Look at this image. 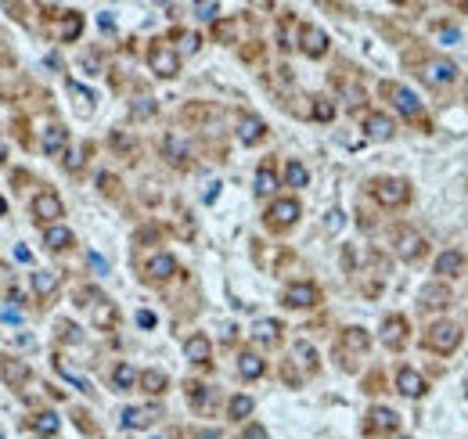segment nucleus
Instances as JSON below:
<instances>
[{"label":"nucleus","instance_id":"1","mask_svg":"<svg viewBox=\"0 0 468 439\" xmlns=\"http://www.w3.org/2000/svg\"><path fill=\"white\" fill-rule=\"evenodd\" d=\"M425 346L436 353H454L461 346V328L454 321H436L429 331H425Z\"/></svg>","mask_w":468,"mask_h":439},{"label":"nucleus","instance_id":"2","mask_svg":"<svg viewBox=\"0 0 468 439\" xmlns=\"http://www.w3.org/2000/svg\"><path fill=\"white\" fill-rule=\"evenodd\" d=\"M371 195L378 198L382 205L396 209V205H404L407 198H410V188H407V180H396V177H382V180H375V184H371Z\"/></svg>","mask_w":468,"mask_h":439},{"label":"nucleus","instance_id":"3","mask_svg":"<svg viewBox=\"0 0 468 439\" xmlns=\"http://www.w3.org/2000/svg\"><path fill=\"white\" fill-rule=\"evenodd\" d=\"M148 65L159 79H173L180 73V54L173 47H166V44H155L151 54H148Z\"/></svg>","mask_w":468,"mask_h":439},{"label":"nucleus","instance_id":"4","mask_svg":"<svg viewBox=\"0 0 468 439\" xmlns=\"http://www.w3.org/2000/svg\"><path fill=\"white\" fill-rule=\"evenodd\" d=\"M429 87H447V83L458 79V65H454L450 58H429L421 65V73H418Z\"/></svg>","mask_w":468,"mask_h":439},{"label":"nucleus","instance_id":"5","mask_svg":"<svg viewBox=\"0 0 468 439\" xmlns=\"http://www.w3.org/2000/svg\"><path fill=\"white\" fill-rule=\"evenodd\" d=\"M386 94L393 97V105H396V112H400V116L415 119L418 112H421V101H418V94L410 90V87H400V83H386Z\"/></svg>","mask_w":468,"mask_h":439},{"label":"nucleus","instance_id":"6","mask_svg":"<svg viewBox=\"0 0 468 439\" xmlns=\"http://www.w3.org/2000/svg\"><path fill=\"white\" fill-rule=\"evenodd\" d=\"M393 245H396V256H400V260H418L421 249H425V238L415 227H400L393 234Z\"/></svg>","mask_w":468,"mask_h":439},{"label":"nucleus","instance_id":"7","mask_svg":"<svg viewBox=\"0 0 468 439\" xmlns=\"http://www.w3.org/2000/svg\"><path fill=\"white\" fill-rule=\"evenodd\" d=\"M33 216H36V220H44V223H54L58 216H65L62 198L54 195V191H40V195L33 198Z\"/></svg>","mask_w":468,"mask_h":439},{"label":"nucleus","instance_id":"8","mask_svg":"<svg viewBox=\"0 0 468 439\" xmlns=\"http://www.w3.org/2000/svg\"><path fill=\"white\" fill-rule=\"evenodd\" d=\"M299 47H303L306 58H324V54H328V33H324L321 25H303Z\"/></svg>","mask_w":468,"mask_h":439},{"label":"nucleus","instance_id":"9","mask_svg":"<svg viewBox=\"0 0 468 439\" xmlns=\"http://www.w3.org/2000/svg\"><path fill=\"white\" fill-rule=\"evenodd\" d=\"M299 202H295V198H281V202H274L271 205V212H267V223H271V227H292L295 220H299Z\"/></svg>","mask_w":468,"mask_h":439},{"label":"nucleus","instance_id":"10","mask_svg":"<svg viewBox=\"0 0 468 439\" xmlns=\"http://www.w3.org/2000/svg\"><path fill=\"white\" fill-rule=\"evenodd\" d=\"M317 288L314 285H306V281H299V285H288L285 288V306L292 310H306V306H317Z\"/></svg>","mask_w":468,"mask_h":439},{"label":"nucleus","instance_id":"11","mask_svg":"<svg viewBox=\"0 0 468 439\" xmlns=\"http://www.w3.org/2000/svg\"><path fill=\"white\" fill-rule=\"evenodd\" d=\"M159 414H162L159 407H126L119 421H123V429H148V425H155Z\"/></svg>","mask_w":468,"mask_h":439},{"label":"nucleus","instance_id":"12","mask_svg":"<svg viewBox=\"0 0 468 439\" xmlns=\"http://www.w3.org/2000/svg\"><path fill=\"white\" fill-rule=\"evenodd\" d=\"M184 357H188L191 364H209V357H212V342H209L202 331H195L188 342H184Z\"/></svg>","mask_w":468,"mask_h":439},{"label":"nucleus","instance_id":"13","mask_svg":"<svg viewBox=\"0 0 468 439\" xmlns=\"http://www.w3.org/2000/svg\"><path fill=\"white\" fill-rule=\"evenodd\" d=\"M393 130H396L393 119L382 116V112H371V116L364 119V134H367V140H389Z\"/></svg>","mask_w":468,"mask_h":439},{"label":"nucleus","instance_id":"14","mask_svg":"<svg viewBox=\"0 0 468 439\" xmlns=\"http://www.w3.org/2000/svg\"><path fill=\"white\" fill-rule=\"evenodd\" d=\"M396 389H400L404 396H410V400H415V396H421V392H425V378L415 371V367H400V371H396Z\"/></svg>","mask_w":468,"mask_h":439},{"label":"nucleus","instance_id":"15","mask_svg":"<svg viewBox=\"0 0 468 439\" xmlns=\"http://www.w3.org/2000/svg\"><path fill=\"white\" fill-rule=\"evenodd\" d=\"M40 145H44V151L54 159V155H62V151L69 148V130L54 123V126H47V130H44V137H40Z\"/></svg>","mask_w":468,"mask_h":439},{"label":"nucleus","instance_id":"16","mask_svg":"<svg viewBox=\"0 0 468 439\" xmlns=\"http://www.w3.org/2000/svg\"><path fill=\"white\" fill-rule=\"evenodd\" d=\"M145 271H148L151 281H169V277L177 274V260L169 256V252H159V256H151V260H148Z\"/></svg>","mask_w":468,"mask_h":439},{"label":"nucleus","instance_id":"17","mask_svg":"<svg viewBox=\"0 0 468 439\" xmlns=\"http://www.w3.org/2000/svg\"><path fill=\"white\" fill-rule=\"evenodd\" d=\"M382 342H386L389 349H400L407 342V321L404 317H389L386 324H382Z\"/></svg>","mask_w":468,"mask_h":439},{"label":"nucleus","instance_id":"18","mask_svg":"<svg viewBox=\"0 0 468 439\" xmlns=\"http://www.w3.org/2000/svg\"><path fill=\"white\" fill-rule=\"evenodd\" d=\"M263 134H267V123L260 116H242L238 119V137H242V145H256Z\"/></svg>","mask_w":468,"mask_h":439},{"label":"nucleus","instance_id":"19","mask_svg":"<svg viewBox=\"0 0 468 439\" xmlns=\"http://www.w3.org/2000/svg\"><path fill=\"white\" fill-rule=\"evenodd\" d=\"M162 155H166L173 166H184V162H188V140H184L180 134H169V137L162 140Z\"/></svg>","mask_w":468,"mask_h":439},{"label":"nucleus","instance_id":"20","mask_svg":"<svg viewBox=\"0 0 468 439\" xmlns=\"http://www.w3.org/2000/svg\"><path fill=\"white\" fill-rule=\"evenodd\" d=\"M436 274L439 277H458V274H465V256L461 252H443V256L436 260Z\"/></svg>","mask_w":468,"mask_h":439},{"label":"nucleus","instance_id":"21","mask_svg":"<svg viewBox=\"0 0 468 439\" xmlns=\"http://www.w3.org/2000/svg\"><path fill=\"white\" fill-rule=\"evenodd\" d=\"M44 245H47L51 252H62V249L73 245V231H69V227H58V223H51V227L44 231Z\"/></svg>","mask_w":468,"mask_h":439},{"label":"nucleus","instance_id":"22","mask_svg":"<svg viewBox=\"0 0 468 439\" xmlns=\"http://www.w3.org/2000/svg\"><path fill=\"white\" fill-rule=\"evenodd\" d=\"M137 381H140V389H145V392H151V396L166 392V386H169L166 371H155V367H148V371H140V375H137Z\"/></svg>","mask_w":468,"mask_h":439},{"label":"nucleus","instance_id":"23","mask_svg":"<svg viewBox=\"0 0 468 439\" xmlns=\"http://www.w3.org/2000/svg\"><path fill=\"white\" fill-rule=\"evenodd\" d=\"M367 429H371V432H393L396 429V414L389 407H375L371 414H367Z\"/></svg>","mask_w":468,"mask_h":439},{"label":"nucleus","instance_id":"24","mask_svg":"<svg viewBox=\"0 0 468 439\" xmlns=\"http://www.w3.org/2000/svg\"><path fill=\"white\" fill-rule=\"evenodd\" d=\"M263 371H267V364H263V357H256V353H242L238 357V375L242 378H263Z\"/></svg>","mask_w":468,"mask_h":439},{"label":"nucleus","instance_id":"25","mask_svg":"<svg viewBox=\"0 0 468 439\" xmlns=\"http://www.w3.org/2000/svg\"><path fill=\"white\" fill-rule=\"evenodd\" d=\"M447 303H450V292H447V285H425V288H421V306L443 310Z\"/></svg>","mask_w":468,"mask_h":439},{"label":"nucleus","instance_id":"26","mask_svg":"<svg viewBox=\"0 0 468 439\" xmlns=\"http://www.w3.org/2000/svg\"><path fill=\"white\" fill-rule=\"evenodd\" d=\"M274 191H278V173L271 169V162H263L256 169V195L267 198V195H274Z\"/></svg>","mask_w":468,"mask_h":439},{"label":"nucleus","instance_id":"27","mask_svg":"<svg viewBox=\"0 0 468 439\" xmlns=\"http://www.w3.org/2000/svg\"><path fill=\"white\" fill-rule=\"evenodd\" d=\"M278 331H281V324L271 321V317H263V321L252 324V338H256V342H278Z\"/></svg>","mask_w":468,"mask_h":439},{"label":"nucleus","instance_id":"28","mask_svg":"<svg viewBox=\"0 0 468 439\" xmlns=\"http://www.w3.org/2000/svg\"><path fill=\"white\" fill-rule=\"evenodd\" d=\"M58 285H62V274H58V271H36V274H33V288H36L40 295H51Z\"/></svg>","mask_w":468,"mask_h":439},{"label":"nucleus","instance_id":"29","mask_svg":"<svg viewBox=\"0 0 468 439\" xmlns=\"http://www.w3.org/2000/svg\"><path fill=\"white\" fill-rule=\"evenodd\" d=\"M33 429H36V436H58V429H62V418L54 414V410H44V414H36Z\"/></svg>","mask_w":468,"mask_h":439},{"label":"nucleus","instance_id":"30","mask_svg":"<svg viewBox=\"0 0 468 439\" xmlns=\"http://www.w3.org/2000/svg\"><path fill=\"white\" fill-rule=\"evenodd\" d=\"M112 386H116L119 392H126V389H134L137 386V371L130 364H119L116 371H112Z\"/></svg>","mask_w":468,"mask_h":439},{"label":"nucleus","instance_id":"31","mask_svg":"<svg viewBox=\"0 0 468 439\" xmlns=\"http://www.w3.org/2000/svg\"><path fill=\"white\" fill-rule=\"evenodd\" d=\"M285 184H288V188H306V184H310V173H306V166L292 159V162L285 166Z\"/></svg>","mask_w":468,"mask_h":439},{"label":"nucleus","instance_id":"32","mask_svg":"<svg viewBox=\"0 0 468 439\" xmlns=\"http://www.w3.org/2000/svg\"><path fill=\"white\" fill-rule=\"evenodd\" d=\"M252 414V396H231V403H227V418L242 421Z\"/></svg>","mask_w":468,"mask_h":439},{"label":"nucleus","instance_id":"33","mask_svg":"<svg viewBox=\"0 0 468 439\" xmlns=\"http://www.w3.org/2000/svg\"><path fill=\"white\" fill-rule=\"evenodd\" d=\"M54 367H58V375H62L65 381H73V386H76L79 392H94V389H90V381H87V378H79V375H76V371H73V367H69L65 360H54Z\"/></svg>","mask_w":468,"mask_h":439},{"label":"nucleus","instance_id":"34","mask_svg":"<svg viewBox=\"0 0 468 439\" xmlns=\"http://www.w3.org/2000/svg\"><path fill=\"white\" fill-rule=\"evenodd\" d=\"M94 324L97 328H112L116 324V306L105 303V299H97V310H94Z\"/></svg>","mask_w":468,"mask_h":439},{"label":"nucleus","instance_id":"35","mask_svg":"<svg viewBox=\"0 0 468 439\" xmlns=\"http://www.w3.org/2000/svg\"><path fill=\"white\" fill-rule=\"evenodd\" d=\"M343 346L364 353V349H367V331H364V328H346V331H343Z\"/></svg>","mask_w":468,"mask_h":439},{"label":"nucleus","instance_id":"36","mask_svg":"<svg viewBox=\"0 0 468 439\" xmlns=\"http://www.w3.org/2000/svg\"><path fill=\"white\" fill-rule=\"evenodd\" d=\"M314 119L317 123H332L335 119V105L328 101V97H314Z\"/></svg>","mask_w":468,"mask_h":439},{"label":"nucleus","instance_id":"37","mask_svg":"<svg viewBox=\"0 0 468 439\" xmlns=\"http://www.w3.org/2000/svg\"><path fill=\"white\" fill-rule=\"evenodd\" d=\"M188 396H191V403H195L198 410H206V407H209V400H212V389H209V386H191V389H188Z\"/></svg>","mask_w":468,"mask_h":439},{"label":"nucleus","instance_id":"38","mask_svg":"<svg viewBox=\"0 0 468 439\" xmlns=\"http://www.w3.org/2000/svg\"><path fill=\"white\" fill-rule=\"evenodd\" d=\"M79 29H83V18L76 15V11H69V18H65V25H62V40H76Z\"/></svg>","mask_w":468,"mask_h":439},{"label":"nucleus","instance_id":"39","mask_svg":"<svg viewBox=\"0 0 468 439\" xmlns=\"http://www.w3.org/2000/svg\"><path fill=\"white\" fill-rule=\"evenodd\" d=\"M195 18L198 22H217L220 18V4H195Z\"/></svg>","mask_w":468,"mask_h":439},{"label":"nucleus","instance_id":"40","mask_svg":"<svg viewBox=\"0 0 468 439\" xmlns=\"http://www.w3.org/2000/svg\"><path fill=\"white\" fill-rule=\"evenodd\" d=\"M295 357H303V364L310 367V371H314V367H317V353L310 349L306 342H295Z\"/></svg>","mask_w":468,"mask_h":439},{"label":"nucleus","instance_id":"41","mask_svg":"<svg viewBox=\"0 0 468 439\" xmlns=\"http://www.w3.org/2000/svg\"><path fill=\"white\" fill-rule=\"evenodd\" d=\"M25 375H29V371H25L22 364H15V360H8V364H4V378H8V381H22Z\"/></svg>","mask_w":468,"mask_h":439},{"label":"nucleus","instance_id":"42","mask_svg":"<svg viewBox=\"0 0 468 439\" xmlns=\"http://www.w3.org/2000/svg\"><path fill=\"white\" fill-rule=\"evenodd\" d=\"M134 116H137V119H148V116H155V101H151V97H140V101L134 105Z\"/></svg>","mask_w":468,"mask_h":439},{"label":"nucleus","instance_id":"43","mask_svg":"<svg viewBox=\"0 0 468 439\" xmlns=\"http://www.w3.org/2000/svg\"><path fill=\"white\" fill-rule=\"evenodd\" d=\"M87 263H90V271H94L97 277H101V274H108V260H105V256H97V252H90V256H87Z\"/></svg>","mask_w":468,"mask_h":439},{"label":"nucleus","instance_id":"44","mask_svg":"<svg viewBox=\"0 0 468 439\" xmlns=\"http://www.w3.org/2000/svg\"><path fill=\"white\" fill-rule=\"evenodd\" d=\"M242 439H271V436H267V429H263V425H256V421H252V425H245Z\"/></svg>","mask_w":468,"mask_h":439},{"label":"nucleus","instance_id":"45","mask_svg":"<svg viewBox=\"0 0 468 439\" xmlns=\"http://www.w3.org/2000/svg\"><path fill=\"white\" fill-rule=\"evenodd\" d=\"M0 321H4V324H22V310L4 306V310H0Z\"/></svg>","mask_w":468,"mask_h":439},{"label":"nucleus","instance_id":"46","mask_svg":"<svg viewBox=\"0 0 468 439\" xmlns=\"http://www.w3.org/2000/svg\"><path fill=\"white\" fill-rule=\"evenodd\" d=\"M69 90H73V94L79 97V101H94V94H90L87 87H79V83H69Z\"/></svg>","mask_w":468,"mask_h":439},{"label":"nucleus","instance_id":"47","mask_svg":"<svg viewBox=\"0 0 468 439\" xmlns=\"http://www.w3.org/2000/svg\"><path fill=\"white\" fill-rule=\"evenodd\" d=\"M137 324H140V328H155V314H151V310H140Z\"/></svg>","mask_w":468,"mask_h":439},{"label":"nucleus","instance_id":"48","mask_svg":"<svg viewBox=\"0 0 468 439\" xmlns=\"http://www.w3.org/2000/svg\"><path fill=\"white\" fill-rule=\"evenodd\" d=\"M191 51H198V36L195 33H184V54H191Z\"/></svg>","mask_w":468,"mask_h":439},{"label":"nucleus","instance_id":"49","mask_svg":"<svg viewBox=\"0 0 468 439\" xmlns=\"http://www.w3.org/2000/svg\"><path fill=\"white\" fill-rule=\"evenodd\" d=\"M101 29H116V18H112V11H101V18H97Z\"/></svg>","mask_w":468,"mask_h":439},{"label":"nucleus","instance_id":"50","mask_svg":"<svg viewBox=\"0 0 468 439\" xmlns=\"http://www.w3.org/2000/svg\"><path fill=\"white\" fill-rule=\"evenodd\" d=\"M328 227H332V231L343 227V212H338V209H335V212H328Z\"/></svg>","mask_w":468,"mask_h":439},{"label":"nucleus","instance_id":"51","mask_svg":"<svg viewBox=\"0 0 468 439\" xmlns=\"http://www.w3.org/2000/svg\"><path fill=\"white\" fill-rule=\"evenodd\" d=\"M439 36H443L447 44H458V40H461V33H458V29H439Z\"/></svg>","mask_w":468,"mask_h":439},{"label":"nucleus","instance_id":"52","mask_svg":"<svg viewBox=\"0 0 468 439\" xmlns=\"http://www.w3.org/2000/svg\"><path fill=\"white\" fill-rule=\"evenodd\" d=\"M217 195H220V184H217V180H212V184H209V191H206L202 198H206V202H217Z\"/></svg>","mask_w":468,"mask_h":439},{"label":"nucleus","instance_id":"53","mask_svg":"<svg viewBox=\"0 0 468 439\" xmlns=\"http://www.w3.org/2000/svg\"><path fill=\"white\" fill-rule=\"evenodd\" d=\"M195 439H220V432H217V429H202Z\"/></svg>","mask_w":468,"mask_h":439},{"label":"nucleus","instance_id":"54","mask_svg":"<svg viewBox=\"0 0 468 439\" xmlns=\"http://www.w3.org/2000/svg\"><path fill=\"white\" fill-rule=\"evenodd\" d=\"M15 256H19L22 263H29V260H33V252H29V249H22V245H19V249H15Z\"/></svg>","mask_w":468,"mask_h":439},{"label":"nucleus","instance_id":"55","mask_svg":"<svg viewBox=\"0 0 468 439\" xmlns=\"http://www.w3.org/2000/svg\"><path fill=\"white\" fill-rule=\"evenodd\" d=\"M4 159H8V145L0 140V162H4Z\"/></svg>","mask_w":468,"mask_h":439},{"label":"nucleus","instance_id":"56","mask_svg":"<svg viewBox=\"0 0 468 439\" xmlns=\"http://www.w3.org/2000/svg\"><path fill=\"white\" fill-rule=\"evenodd\" d=\"M4 212H8V202H4V198H0V216H4Z\"/></svg>","mask_w":468,"mask_h":439},{"label":"nucleus","instance_id":"57","mask_svg":"<svg viewBox=\"0 0 468 439\" xmlns=\"http://www.w3.org/2000/svg\"><path fill=\"white\" fill-rule=\"evenodd\" d=\"M461 8H465V11H468V0H465V4H461Z\"/></svg>","mask_w":468,"mask_h":439},{"label":"nucleus","instance_id":"58","mask_svg":"<svg viewBox=\"0 0 468 439\" xmlns=\"http://www.w3.org/2000/svg\"><path fill=\"white\" fill-rule=\"evenodd\" d=\"M155 439H166V436H155Z\"/></svg>","mask_w":468,"mask_h":439},{"label":"nucleus","instance_id":"59","mask_svg":"<svg viewBox=\"0 0 468 439\" xmlns=\"http://www.w3.org/2000/svg\"><path fill=\"white\" fill-rule=\"evenodd\" d=\"M400 439H407V436H400Z\"/></svg>","mask_w":468,"mask_h":439}]
</instances>
